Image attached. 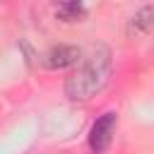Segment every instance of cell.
I'll list each match as a JSON object with an SVG mask.
<instances>
[{
	"instance_id": "6da1fadb",
	"label": "cell",
	"mask_w": 154,
	"mask_h": 154,
	"mask_svg": "<svg viewBox=\"0 0 154 154\" xmlns=\"http://www.w3.org/2000/svg\"><path fill=\"white\" fill-rule=\"evenodd\" d=\"M113 53L106 43H91L79 53L75 70L65 79V96L72 101H89L111 79Z\"/></svg>"
},
{
	"instance_id": "7a4b0ae2",
	"label": "cell",
	"mask_w": 154,
	"mask_h": 154,
	"mask_svg": "<svg viewBox=\"0 0 154 154\" xmlns=\"http://www.w3.org/2000/svg\"><path fill=\"white\" fill-rule=\"evenodd\" d=\"M116 125H118V113L116 111H106L94 120V125L89 130V147H91L94 154H106V149L113 142Z\"/></svg>"
},
{
	"instance_id": "3957f363",
	"label": "cell",
	"mask_w": 154,
	"mask_h": 154,
	"mask_svg": "<svg viewBox=\"0 0 154 154\" xmlns=\"http://www.w3.org/2000/svg\"><path fill=\"white\" fill-rule=\"evenodd\" d=\"M79 48L77 46H70V43H58V46H51L43 55H41V65L46 70H63V67H72L77 65L79 60Z\"/></svg>"
},
{
	"instance_id": "277c9868",
	"label": "cell",
	"mask_w": 154,
	"mask_h": 154,
	"mask_svg": "<svg viewBox=\"0 0 154 154\" xmlns=\"http://www.w3.org/2000/svg\"><path fill=\"white\" fill-rule=\"evenodd\" d=\"M152 24H154V7L152 5H144L140 12H135V17L130 19V24H128V34L130 36H142V34H147L149 29H152Z\"/></svg>"
},
{
	"instance_id": "5b68a950",
	"label": "cell",
	"mask_w": 154,
	"mask_h": 154,
	"mask_svg": "<svg viewBox=\"0 0 154 154\" xmlns=\"http://www.w3.org/2000/svg\"><path fill=\"white\" fill-rule=\"evenodd\" d=\"M84 14H87V10H84L82 2L72 0V2H58L55 5V17L63 19V22H79Z\"/></svg>"
}]
</instances>
